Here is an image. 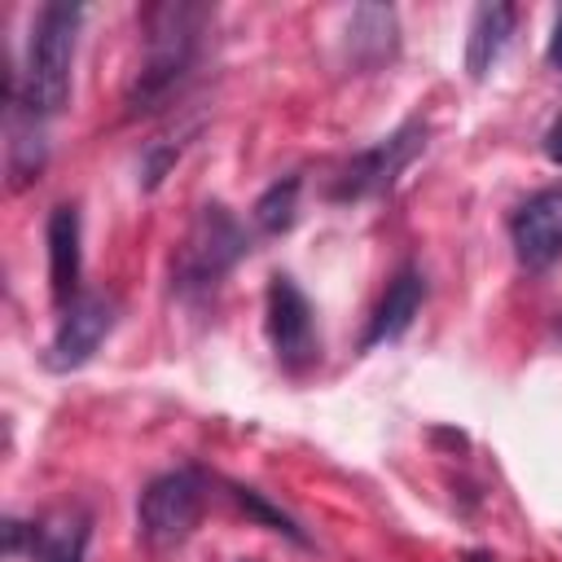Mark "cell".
Here are the masks:
<instances>
[{"label":"cell","mask_w":562,"mask_h":562,"mask_svg":"<svg viewBox=\"0 0 562 562\" xmlns=\"http://www.w3.org/2000/svg\"><path fill=\"white\" fill-rule=\"evenodd\" d=\"M263 325H268V342H272V356L281 360V369L303 373L307 364H316L321 338H316L312 303H307V294H303L290 277H281V272L268 281Z\"/></svg>","instance_id":"obj_5"},{"label":"cell","mask_w":562,"mask_h":562,"mask_svg":"<svg viewBox=\"0 0 562 562\" xmlns=\"http://www.w3.org/2000/svg\"><path fill=\"white\" fill-rule=\"evenodd\" d=\"M544 57H549L553 70H562V9L553 13V31H549V48H544Z\"/></svg>","instance_id":"obj_16"},{"label":"cell","mask_w":562,"mask_h":562,"mask_svg":"<svg viewBox=\"0 0 562 562\" xmlns=\"http://www.w3.org/2000/svg\"><path fill=\"white\" fill-rule=\"evenodd\" d=\"M83 544H88V527H75V531H66V536L44 553V562H83Z\"/></svg>","instance_id":"obj_15"},{"label":"cell","mask_w":562,"mask_h":562,"mask_svg":"<svg viewBox=\"0 0 562 562\" xmlns=\"http://www.w3.org/2000/svg\"><path fill=\"white\" fill-rule=\"evenodd\" d=\"M44 241H48V290H53V303L66 307L83 294L79 290V277H83V246L79 241L83 237H79V211L70 202L48 211Z\"/></svg>","instance_id":"obj_9"},{"label":"cell","mask_w":562,"mask_h":562,"mask_svg":"<svg viewBox=\"0 0 562 562\" xmlns=\"http://www.w3.org/2000/svg\"><path fill=\"white\" fill-rule=\"evenodd\" d=\"M514 22H518V9L514 4H479L474 18H470V35H465V70L470 79H487L492 66L501 61L509 35H514Z\"/></svg>","instance_id":"obj_11"},{"label":"cell","mask_w":562,"mask_h":562,"mask_svg":"<svg viewBox=\"0 0 562 562\" xmlns=\"http://www.w3.org/2000/svg\"><path fill=\"white\" fill-rule=\"evenodd\" d=\"M79 4L53 0L35 13L31 22V40H26V57L18 70V88L13 101L31 114V119H48L66 105L70 97V61H75V35H79Z\"/></svg>","instance_id":"obj_1"},{"label":"cell","mask_w":562,"mask_h":562,"mask_svg":"<svg viewBox=\"0 0 562 562\" xmlns=\"http://www.w3.org/2000/svg\"><path fill=\"white\" fill-rule=\"evenodd\" d=\"M202 22H206V9H198V4H158L145 13V57H140L136 79L127 88L132 114L154 110L162 97L176 92V83L193 66Z\"/></svg>","instance_id":"obj_2"},{"label":"cell","mask_w":562,"mask_h":562,"mask_svg":"<svg viewBox=\"0 0 562 562\" xmlns=\"http://www.w3.org/2000/svg\"><path fill=\"white\" fill-rule=\"evenodd\" d=\"M347 35H351L356 61H382V57H391L395 53V9H386V4H360V9H351Z\"/></svg>","instance_id":"obj_12"},{"label":"cell","mask_w":562,"mask_h":562,"mask_svg":"<svg viewBox=\"0 0 562 562\" xmlns=\"http://www.w3.org/2000/svg\"><path fill=\"white\" fill-rule=\"evenodd\" d=\"M422 299H426V277H422L413 263H404V268L386 281V290H382V299H378V307H373V316H369L364 347L395 342V338L413 325V316L422 312Z\"/></svg>","instance_id":"obj_10"},{"label":"cell","mask_w":562,"mask_h":562,"mask_svg":"<svg viewBox=\"0 0 562 562\" xmlns=\"http://www.w3.org/2000/svg\"><path fill=\"white\" fill-rule=\"evenodd\" d=\"M465 562H492V558H483V553H470V558H465Z\"/></svg>","instance_id":"obj_18"},{"label":"cell","mask_w":562,"mask_h":562,"mask_svg":"<svg viewBox=\"0 0 562 562\" xmlns=\"http://www.w3.org/2000/svg\"><path fill=\"white\" fill-rule=\"evenodd\" d=\"M422 145H426V127L422 123L395 127L391 136H382L378 145H369L364 154H356L342 167V176L334 184V198H369V193L391 189L400 180V171L422 154Z\"/></svg>","instance_id":"obj_6"},{"label":"cell","mask_w":562,"mask_h":562,"mask_svg":"<svg viewBox=\"0 0 562 562\" xmlns=\"http://www.w3.org/2000/svg\"><path fill=\"white\" fill-rule=\"evenodd\" d=\"M206 505V483L198 470H167L149 479V487L136 501V527L149 553H171L180 549Z\"/></svg>","instance_id":"obj_3"},{"label":"cell","mask_w":562,"mask_h":562,"mask_svg":"<svg viewBox=\"0 0 562 562\" xmlns=\"http://www.w3.org/2000/svg\"><path fill=\"white\" fill-rule=\"evenodd\" d=\"M544 158L562 167V114H558V119L549 123V132H544Z\"/></svg>","instance_id":"obj_17"},{"label":"cell","mask_w":562,"mask_h":562,"mask_svg":"<svg viewBox=\"0 0 562 562\" xmlns=\"http://www.w3.org/2000/svg\"><path fill=\"white\" fill-rule=\"evenodd\" d=\"M294 215H299V176L272 180V184L259 193V202H255V224H259L263 233H281V228H290Z\"/></svg>","instance_id":"obj_13"},{"label":"cell","mask_w":562,"mask_h":562,"mask_svg":"<svg viewBox=\"0 0 562 562\" xmlns=\"http://www.w3.org/2000/svg\"><path fill=\"white\" fill-rule=\"evenodd\" d=\"M110 329H114V299L110 294H97V290H83L57 316V329H53V342H48V356H44L48 369L70 373V369L88 364L92 351L105 342Z\"/></svg>","instance_id":"obj_7"},{"label":"cell","mask_w":562,"mask_h":562,"mask_svg":"<svg viewBox=\"0 0 562 562\" xmlns=\"http://www.w3.org/2000/svg\"><path fill=\"white\" fill-rule=\"evenodd\" d=\"M241 255H246V228L220 202H211L198 211L193 228L176 250V285L184 294H206L228 277V268Z\"/></svg>","instance_id":"obj_4"},{"label":"cell","mask_w":562,"mask_h":562,"mask_svg":"<svg viewBox=\"0 0 562 562\" xmlns=\"http://www.w3.org/2000/svg\"><path fill=\"white\" fill-rule=\"evenodd\" d=\"M509 241L522 268H549L562 259V184L531 193L514 220H509Z\"/></svg>","instance_id":"obj_8"},{"label":"cell","mask_w":562,"mask_h":562,"mask_svg":"<svg viewBox=\"0 0 562 562\" xmlns=\"http://www.w3.org/2000/svg\"><path fill=\"white\" fill-rule=\"evenodd\" d=\"M233 501H237V505H241L250 518H259L268 531H281V536H290L294 544H307V536L299 531V522H294L290 514H281L277 505H268V501H263L255 487H233Z\"/></svg>","instance_id":"obj_14"}]
</instances>
